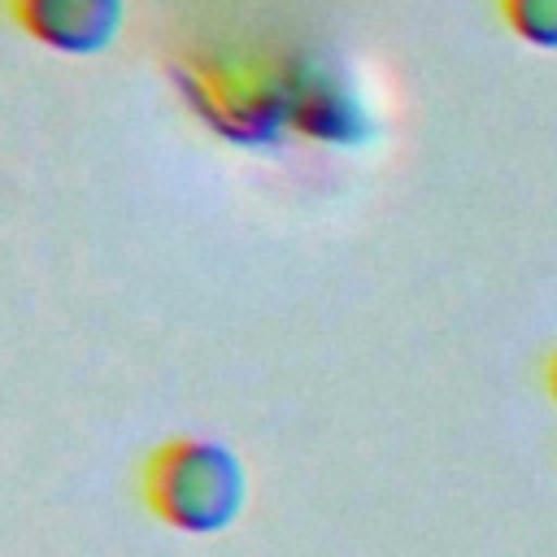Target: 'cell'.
Instances as JSON below:
<instances>
[{
	"label": "cell",
	"mask_w": 557,
	"mask_h": 557,
	"mask_svg": "<svg viewBox=\"0 0 557 557\" xmlns=\"http://www.w3.org/2000/svg\"><path fill=\"white\" fill-rule=\"evenodd\" d=\"M496 13L522 44L557 52V0H496Z\"/></svg>",
	"instance_id": "cell-4"
},
{
	"label": "cell",
	"mask_w": 557,
	"mask_h": 557,
	"mask_svg": "<svg viewBox=\"0 0 557 557\" xmlns=\"http://www.w3.org/2000/svg\"><path fill=\"white\" fill-rule=\"evenodd\" d=\"M4 9L22 35L65 57L104 52L122 30V0H4Z\"/></svg>",
	"instance_id": "cell-3"
},
{
	"label": "cell",
	"mask_w": 557,
	"mask_h": 557,
	"mask_svg": "<svg viewBox=\"0 0 557 557\" xmlns=\"http://www.w3.org/2000/svg\"><path fill=\"white\" fill-rule=\"evenodd\" d=\"M135 483L144 509L183 535H218L248 505L244 461L226 444L200 435H170L152 444Z\"/></svg>",
	"instance_id": "cell-2"
},
{
	"label": "cell",
	"mask_w": 557,
	"mask_h": 557,
	"mask_svg": "<svg viewBox=\"0 0 557 557\" xmlns=\"http://www.w3.org/2000/svg\"><path fill=\"white\" fill-rule=\"evenodd\" d=\"M544 392H548L553 405H557V352H548V361H544Z\"/></svg>",
	"instance_id": "cell-5"
},
{
	"label": "cell",
	"mask_w": 557,
	"mask_h": 557,
	"mask_svg": "<svg viewBox=\"0 0 557 557\" xmlns=\"http://www.w3.org/2000/svg\"><path fill=\"white\" fill-rule=\"evenodd\" d=\"M178 91L187 109L226 144H270L296 131L305 74L270 52L196 48L178 57Z\"/></svg>",
	"instance_id": "cell-1"
}]
</instances>
